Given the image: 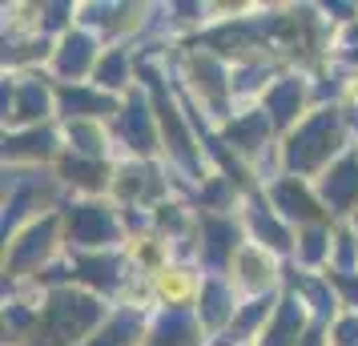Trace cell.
<instances>
[{
  "label": "cell",
  "mask_w": 358,
  "mask_h": 346,
  "mask_svg": "<svg viewBox=\"0 0 358 346\" xmlns=\"http://www.w3.org/2000/svg\"><path fill=\"white\" fill-rule=\"evenodd\" d=\"M97 77H101L105 85H121V81H125V57H121V52H109Z\"/></svg>",
  "instance_id": "26"
},
{
  "label": "cell",
  "mask_w": 358,
  "mask_h": 346,
  "mask_svg": "<svg viewBox=\"0 0 358 346\" xmlns=\"http://www.w3.org/2000/svg\"><path fill=\"white\" fill-rule=\"evenodd\" d=\"M121 129H125V137H129V145L137 149V153H149V149H153V121H149V109H145L141 97H133L129 105H125Z\"/></svg>",
  "instance_id": "6"
},
{
  "label": "cell",
  "mask_w": 358,
  "mask_h": 346,
  "mask_svg": "<svg viewBox=\"0 0 358 346\" xmlns=\"http://www.w3.org/2000/svg\"><path fill=\"white\" fill-rule=\"evenodd\" d=\"M149 346H194V326H189V314L185 310H169L162 318V326L153 334Z\"/></svg>",
  "instance_id": "10"
},
{
  "label": "cell",
  "mask_w": 358,
  "mask_h": 346,
  "mask_svg": "<svg viewBox=\"0 0 358 346\" xmlns=\"http://www.w3.org/2000/svg\"><path fill=\"white\" fill-rule=\"evenodd\" d=\"M238 242V230H234V222H222V217H206V258L210 266H222L226 262L229 246Z\"/></svg>",
  "instance_id": "9"
},
{
  "label": "cell",
  "mask_w": 358,
  "mask_h": 346,
  "mask_svg": "<svg viewBox=\"0 0 358 346\" xmlns=\"http://www.w3.org/2000/svg\"><path fill=\"white\" fill-rule=\"evenodd\" d=\"M149 85H153V97H157V113H162V125H165V137H169V145H173V153H178V161L185 165V169H197V157H194V145H189V137H185V125H181V113L173 109V101L165 97L162 81L153 77L145 69Z\"/></svg>",
  "instance_id": "3"
},
{
  "label": "cell",
  "mask_w": 358,
  "mask_h": 346,
  "mask_svg": "<svg viewBox=\"0 0 358 346\" xmlns=\"http://www.w3.org/2000/svg\"><path fill=\"white\" fill-rule=\"evenodd\" d=\"M334 282L342 286V294H346V298H350V302L358 306V278H350V274H338Z\"/></svg>",
  "instance_id": "30"
},
{
  "label": "cell",
  "mask_w": 358,
  "mask_h": 346,
  "mask_svg": "<svg viewBox=\"0 0 358 346\" xmlns=\"http://www.w3.org/2000/svg\"><path fill=\"white\" fill-rule=\"evenodd\" d=\"M338 113L334 109H322L318 117H310L302 129L294 133L290 149H286V165L290 169H298V173H306V169H314V165H322L334 149H338Z\"/></svg>",
  "instance_id": "2"
},
{
  "label": "cell",
  "mask_w": 358,
  "mask_h": 346,
  "mask_svg": "<svg viewBox=\"0 0 358 346\" xmlns=\"http://www.w3.org/2000/svg\"><path fill=\"white\" fill-rule=\"evenodd\" d=\"M274 201H278V210H286L290 217H302V222L318 217V206H314V198H310V194H306L298 182H278V185H274Z\"/></svg>",
  "instance_id": "8"
},
{
  "label": "cell",
  "mask_w": 358,
  "mask_h": 346,
  "mask_svg": "<svg viewBox=\"0 0 358 346\" xmlns=\"http://www.w3.org/2000/svg\"><path fill=\"white\" fill-rule=\"evenodd\" d=\"M298 286H302V290L310 294V302H314L318 310H322V314H330V298L322 294V286H314V282H298Z\"/></svg>",
  "instance_id": "29"
},
{
  "label": "cell",
  "mask_w": 358,
  "mask_h": 346,
  "mask_svg": "<svg viewBox=\"0 0 358 346\" xmlns=\"http://www.w3.org/2000/svg\"><path fill=\"white\" fill-rule=\"evenodd\" d=\"M65 173H69V182L89 185V189H97L101 178H105V169H101L97 161H81V157H69V161H65Z\"/></svg>",
  "instance_id": "23"
},
{
  "label": "cell",
  "mask_w": 358,
  "mask_h": 346,
  "mask_svg": "<svg viewBox=\"0 0 358 346\" xmlns=\"http://www.w3.org/2000/svg\"><path fill=\"white\" fill-rule=\"evenodd\" d=\"M65 4H49V8H45V20H49V29H57V24H61V20H65Z\"/></svg>",
  "instance_id": "31"
},
{
  "label": "cell",
  "mask_w": 358,
  "mask_h": 346,
  "mask_svg": "<svg viewBox=\"0 0 358 346\" xmlns=\"http://www.w3.org/2000/svg\"><path fill=\"white\" fill-rule=\"evenodd\" d=\"M342 246H338V258H342V266L350 262V238H338Z\"/></svg>",
  "instance_id": "32"
},
{
  "label": "cell",
  "mask_w": 358,
  "mask_h": 346,
  "mask_svg": "<svg viewBox=\"0 0 358 346\" xmlns=\"http://www.w3.org/2000/svg\"><path fill=\"white\" fill-rule=\"evenodd\" d=\"M226 310H229V294H226V286L210 282V286L201 290V322H206V326H217V322L226 318Z\"/></svg>",
  "instance_id": "19"
},
{
  "label": "cell",
  "mask_w": 358,
  "mask_h": 346,
  "mask_svg": "<svg viewBox=\"0 0 358 346\" xmlns=\"http://www.w3.org/2000/svg\"><path fill=\"white\" fill-rule=\"evenodd\" d=\"M49 242H52V217H45L41 226H33V230H29V233H24V238L17 242V246H13V258H8V262H13V270H24V266H33L36 258L49 250Z\"/></svg>",
  "instance_id": "7"
},
{
  "label": "cell",
  "mask_w": 358,
  "mask_h": 346,
  "mask_svg": "<svg viewBox=\"0 0 358 346\" xmlns=\"http://www.w3.org/2000/svg\"><path fill=\"white\" fill-rule=\"evenodd\" d=\"M8 322H13V326H24V322H29V314H24V310H8Z\"/></svg>",
  "instance_id": "33"
},
{
  "label": "cell",
  "mask_w": 358,
  "mask_h": 346,
  "mask_svg": "<svg viewBox=\"0 0 358 346\" xmlns=\"http://www.w3.org/2000/svg\"><path fill=\"white\" fill-rule=\"evenodd\" d=\"M45 105H49V93H45V85L24 81V85H20L17 113H13V117H20V121H29V117H41V113H45Z\"/></svg>",
  "instance_id": "20"
},
{
  "label": "cell",
  "mask_w": 358,
  "mask_h": 346,
  "mask_svg": "<svg viewBox=\"0 0 358 346\" xmlns=\"http://www.w3.org/2000/svg\"><path fill=\"white\" fill-rule=\"evenodd\" d=\"M254 230H258V238H266L274 250H286V246H290L286 230H282V226H278V222L266 214V210H262V201H254Z\"/></svg>",
  "instance_id": "21"
},
{
  "label": "cell",
  "mask_w": 358,
  "mask_h": 346,
  "mask_svg": "<svg viewBox=\"0 0 358 346\" xmlns=\"http://www.w3.org/2000/svg\"><path fill=\"white\" fill-rule=\"evenodd\" d=\"M69 137H73V145L81 149V153H89V157H97V153H101L97 129H89V125H73V129H69Z\"/></svg>",
  "instance_id": "25"
},
{
  "label": "cell",
  "mask_w": 358,
  "mask_h": 346,
  "mask_svg": "<svg viewBox=\"0 0 358 346\" xmlns=\"http://www.w3.org/2000/svg\"><path fill=\"white\" fill-rule=\"evenodd\" d=\"M266 129H270L266 113H250L245 121H234L226 137L234 141V145H242V149H258L262 141H266Z\"/></svg>",
  "instance_id": "16"
},
{
  "label": "cell",
  "mask_w": 358,
  "mask_h": 346,
  "mask_svg": "<svg viewBox=\"0 0 358 346\" xmlns=\"http://www.w3.org/2000/svg\"><path fill=\"white\" fill-rule=\"evenodd\" d=\"M97 322H101V306L93 302V298L61 290V294H52V306L45 310V322H41V330H36L33 346L73 343V338H81L85 330L97 326Z\"/></svg>",
  "instance_id": "1"
},
{
  "label": "cell",
  "mask_w": 358,
  "mask_h": 346,
  "mask_svg": "<svg viewBox=\"0 0 358 346\" xmlns=\"http://www.w3.org/2000/svg\"><path fill=\"white\" fill-rule=\"evenodd\" d=\"M49 149H52V133L33 129V133H20V137H8L4 141V157H45Z\"/></svg>",
  "instance_id": "14"
},
{
  "label": "cell",
  "mask_w": 358,
  "mask_h": 346,
  "mask_svg": "<svg viewBox=\"0 0 358 346\" xmlns=\"http://www.w3.org/2000/svg\"><path fill=\"white\" fill-rule=\"evenodd\" d=\"M89 61H93V41L77 33L65 41V49L57 57V69H61V77H81L85 69H89Z\"/></svg>",
  "instance_id": "11"
},
{
  "label": "cell",
  "mask_w": 358,
  "mask_h": 346,
  "mask_svg": "<svg viewBox=\"0 0 358 346\" xmlns=\"http://www.w3.org/2000/svg\"><path fill=\"white\" fill-rule=\"evenodd\" d=\"M77 274H81L89 286H97V290H113L117 282V258H81L77 262Z\"/></svg>",
  "instance_id": "15"
},
{
  "label": "cell",
  "mask_w": 358,
  "mask_h": 346,
  "mask_svg": "<svg viewBox=\"0 0 358 346\" xmlns=\"http://www.w3.org/2000/svg\"><path fill=\"white\" fill-rule=\"evenodd\" d=\"M137 334V314H121V318H113L109 326H105V334H101L93 346H125Z\"/></svg>",
  "instance_id": "22"
},
{
  "label": "cell",
  "mask_w": 358,
  "mask_h": 346,
  "mask_svg": "<svg viewBox=\"0 0 358 346\" xmlns=\"http://www.w3.org/2000/svg\"><path fill=\"white\" fill-rule=\"evenodd\" d=\"M194 77H197V85L210 93V101L222 109V93H226V77H222V65L217 61H210V57H197L194 61Z\"/></svg>",
  "instance_id": "18"
},
{
  "label": "cell",
  "mask_w": 358,
  "mask_h": 346,
  "mask_svg": "<svg viewBox=\"0 0 358 346\" xmlns=\"http://www.w3.org/2000/svg\"><path fill=\"white\" fill-rule=\"evenodd\" d=\"M266 310H270V294H266V298H258V302H254V306H250V310H245L242 318H238V322H234V330H229V338L238 343L242 334H250V330H254V326L262 322V318H266Z\"/></svg>",
  "instance_id": "24"
},
{
  "label": "cell",
  "mask_w": 358,
  "mask_h": 346,
  "mask_svg": "<svg viewBox=\"0 0 358 346\" xmlns=\"http://www.w3.org/2000/svg\"><path fill=\"white\" fill-rule=\"evenodd\" d=\"M302 346H322V334H318V330H310V334H306V343H302Z\"/></svg>",
  "instance_id": "34"
},
{
  "label": "cell",
  "mask_w": 358,
  "mask_h": 346,
  "mask_svg": "<svg viewBox=\"0 0 358 346\" xmlns=\"http://www.w3.org/2000/svg\"><path fill=\"white\" fill-rule=\"evenodd\" d=\"M298 101H302V85L298 81H282V85L270 89L266 109H270V117H274L278 125H286V121H294V113H298Z\"/></svg>",
  "instance_id": "12"
},
{
  "label": "cell",
  "mask_w": 358,
  "mask_h": 346,
  "mask_svg": "<svg viewBox=\"0 0 358 346\" xmlns=\"http://www.w3.org/2000/svg\"><path fill=\"white\" fill-rule=\"evenodd\" d=\"M322 250H326V233L322 230H306L302 233V258H306V262H318Z\"/></svg>",
  "instance_id": "27"
},
{
  "label": "cell",
  "mask_w": 358,
  "mask_h": 346,
  "mask_svg": "<svg viewBox=\"0 0 358 346\" xmlns=\"http://www.w3.org/2000/svg\"><path fill=\"white\" fill-rule=\"evenodd\" d=\"M322 194H326V201H330V210H346V206H350V198L358 194V161L355 157H342V161L326 173Z\"/></svg>",
  "instance_id": "5"
},
{
  "label": "cell",
  "mask_w": 358,
  "mask_h": 346,
  "mask_svg": "<svg viewBox=\"0 0 358 346\" xmlns=\"http://www.w3.org/2000/svg\"><path fill=\"white\" fill-rule=\"evenodd\" d=\"M298 334H302V310H298V302H282L274 330L266 334V343L262 346H294L298 343Z\"/></svg>",
  "instance_id": "13"
},
{
  "label": "cell",
  "mask_w": 358,
  "mask_h": 346,
  "mask_svg": "<svg viewBox=\"0 0 358 346\" xmlns=\"http://www.w3.org/2000/svg\"><path fill=\"white\" fill-rule=\"evenodd\" d=\"M69 230H73V242H81V246L113 242L117 238L113 217L105 214L101 206H73V214H69Z\"/></svg>",
  "instance_id": "4"
},
{
  "label": "cell",
  "mask_w": 358,
  "mask_h": 346,
  "mask_svg": "<svg viewBox=\"0 0 358 346\" xmlns=\"http://www.w3.org/2000/svg\"><path fill=\"white\" fill-rule=\"evenodd\" d=\"M61 109L65 113H109L113 101L97 97V93H85V89H61Z\"/></svg>",
  "instance_id": "17"
},
{
  "label": "cell",
  "mask_w": 358,
  "mask_h": 346,
  "mask_svg": "<svg viewBox=\"0 0 358 346\" xmlns=\"http://www.w3.org/2000/svg\"><path fill=\"white\" fill-rule=\"evenodd\" d=\"M338 346H358V318L338 322Z\"/></svg>",
  "instance_id": "28"
}]
</instances>
